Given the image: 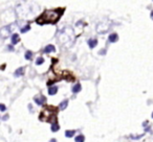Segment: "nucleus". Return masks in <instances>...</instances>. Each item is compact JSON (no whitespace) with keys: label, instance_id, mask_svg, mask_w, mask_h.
<instances>
[{"label":"nucleus","instance_id":"19","mask_svg":"<svg viewBox=\"0 0 153 142\" xmlns=\"http://www.w3.org/2000/svg\"><path fill=\"white\" fill-rule=\"evenodd\" d=\"M8 118H9V115H5V116L2 117V119H3V120H8Z\"/></svg>","mask_w":153,"mask_h":142},{"label":"nucleus","instance_id":"9","mask_svg":"<svg viewBox=\"0 0 153 142\" xmlns=\"http://www.w3.org/2000/svg\"><path fill=\"white\" fill-rule=\"evenodd\" d=\"M23 73H24V68L20 67L15 71V76H21V75H23Z\"/></svg>","mask_w":153,"mask_h":142},{"label":"nucleus","instance_id":"14","mask_svg":"<svg viewBox=\"0 0 153 142\" xmlns=\"http://www.w3.org/2000/svg\"><path fill=\"white\" fill-rule=\"evenodd\" d=\"M84 140H85V138H84L83 135H79V136L75 137V141H78V142H83Z\"/></svg>","mask_w":153,"mask_h":142},{"label":"nucleus","instance_id":"10","mask_svg":"<svg viewBox=\"0 0 153 142\" xmlns=\"http://www.w3.org/2000/svg\"><path fill=\"white\" fill-rule=\"evenodd\" d=\"M67 106H68V100L65 99V100H63V102L60 104V106H59V109H60V110H65Z\"/></svg>","mask_w":153,"mask_h":142},{"label":"nucleus","instance_id":"17","mask_svg":"<svg viewBox=\"0 0 153 142\" xmlns=\"http://www.w3.org/2000/svg\"><path fill=\"white\" fill-rule=\"evenodd\" d=\"M29 29H31V27H29V25H26L25 27H23L22 29H21V32L22 34H24V32H28Z\"/></svg>","mask_w":153,"mask_h":142},{"label":"nucleus","instance_id":"21","mask_svg":"<svg viewBox=\"0 0 153 142\" xmlns=\"http://www.w3.org/2000/svg\"><path fill=\"white\" fill-rule=\"evenodd\" d=\"M151 17L153 18V12H152V13H151Z\"/></svg>","mask_w":153,"mask_h":142},{"label":"nucleus","instance_id":"1","mask_svg":"<svg viewBox=\"0 0 153 142\" xmlns=\"http://www.w3.org/2000/svg\"><path fill=\"white\" fill-rule=\"evenodd\" d=\"M64 8H56V10H46L39 18H37L36 22L38 24H55L59 20L60 16L63 14Z\"/></svg>","mask_w":153,"mask_h":142},{"label":"nucleus","instance_id":"3","mask_svg":"<svg viewBox=\"0 0 153 142\" xmlns=\"http://www.w3.org/2000/svg\"><path fill=\"white\" fill-rule=\"evenodd\" d=\"M45 102H46L45 96H43V95H37V96H35V102H36L37 104H43Z\"/></svg>","mask_w":153,"mask_h":142},{"label":"nucleus","instance_id":"18","mask_svg":"<svg viewBox=\"0 0 153 142\" xmlns=\"http://www.w3.org/2000/svg\"><path fill=\"white\" fill-rule=\"evenodd\" d=\"M5 110H7V108H5V106L2 104H0V111H1V112H4Z\"/></svg>","mask_w":153,"mask_h":142},{"label":"nucleus","instance_id":"4","mask_svg":"<svg viewBox=\"0 0 153 142\" xmlns=\"http://www.w3.org/2000/svg\"><path fill=\"white\" fill-rule=\"evenodd\" d=\"M117 39H119V37H117L116 34H109V38H108V40H109L110 43H114V42H116Z\"/></svg>","mask_w":153,"mask_h":142},{"label":"nucleus","instance_id":"20","mask_svg":"<svg viewBox=\"0 0 153 142\" xmlns=\"http://www.w3.org/2000/svg\"><path fill=\"white\" fill-rule=\"evenodd\" d=\"M8 49H9V50H14L13 46H8Z\"/></svg>","mask_w":153,"mask_h":142},{"label":"nucleus","instance_id":"6","mask_svg":"<svg viewBox=\"0 0 153 142\" xmlns=\"http://www.w3.org/2000/svg\"><path fill=\"white\" fill-rule=\"evenodd\" d=\"M58 92V87L57 86H51L48 89V94L49 95H55V94Z\"/></svg>","mask_w":153,"mask_h":142},{"label":"nucleus","instance_id":"5","mask_svg":"<svg viewBox=\"0 0 153 142\" xmlns=\"http://www.w3.org/2000/svg\"><path fill=\"white\" fill-rule=\"evenodd\" d=\"M18 42H19V34H14L13 36H12V44L16 45Z\"/></svg>","mask_w":153,"mask_h":142},{"label":"nucleus","instance_id":"15","mask_svg":"<svg viewBox=\"0 0 153 142\" xmlns=\"http://www.w3.org/2000/svg\"><path fill=\"white\" fill-rule=\"evenodd\" d=\"M74 134H75L74 131H66L65 132V136H66V137H72Z\"/></svg>","mask_w":153,"mask_h":142},{"label":"nucleus","instance_id":"11","mask_svg":"<svg viewBox=\"0 0 153 142\" xmlns=\"http://www.w3.org/2000/svg\"><path fill=\"white\" fill-rule=\"evenodd\" d=\"M50 128H51L52 132H57V131H59V130H60V126H59V124L57 122H54V123H51Z\"/></svg>","mask_w":153,"mask_h":142},{"label":"nucleus","instance_id":"2","mask_svg":"<svg viewBox=\"0 0 153 142\" xmlns=\"http://www.w3.org/2000/svg\"><path fill=\"white\" fill-rule=\"evenodd\" d=\"M11 29H12V27H10V25L2 27L1 29H0V37H1L2 39L8 38L9 34H11Z\"/></svg>","mask_w":153,"mask_h":142},{"label":"nucleus","instance_id":"22","mask_svg":"<svg viewBox=\"0 0 153 142\" xmlns=\"http://www.w3.org/2000/svg\"><path fill=\"white\" fill-rule=\"evenodd\" d=\"M152 118H153V113H152Z\"/></svg>","mask_w":153,"mask_h":142},{"label":"nucleus","instance_id":"8","mask_svg":"<svg viewBox=\"0 0 153 142\" xmlns=\"http://www.w3.org/2000/svg\"><path fill=\"white\" fill-rule=\"evenodd\" d=\"M98 44V41L96 39H90L89 41H88V45H89L90 48H95V47L97 46Z\"/></svg>","mask_w":153,"mask_h":142},{"label":"nucleus","instance_id":"7","mask_svg":"<svg viewBox=\"0 0 153 142\" xmlns=\"http://www.w3.org/2000/svg\"><path fill=\"white\" fill-rule=\"evenodd\" d=\"M45 53H49V52H54V51H56V49H55V46H52V45H47L44 48V50H43Z\"/></svg>","mask_w":153,"mask_h":142},{"label":"nucleus","instance_id":"16","mask_svg":"<svg viewBox=\"0 0 153 142\" xmlns=\"http://www.w3.org/2000/svg\"><path fill=\"white\" fill-rule=\"evenodd\" d=\"M43 62H44V58H38L37 61H36V64L37 65H41V64H43Z\"/></svg>","mask_w":153,"mask_h":142},{"label":"nucleus","instance_id":"12","mask_svg":"<svg viewBox=\"0 0 153 142\" xmlns=\"http://www.w3.org/2000/svg\"><path fill=\"white\" fill-rule=\"evenodd\" d=\"M80 91H81V85L80 84H76V85H74L72 87V92L73 93H78Z\"/></svg>","mask_w":153,"mask_h":142},{"label":"nucleus","instance_id":"13","mask_svg":"<svg viewBox=\"0 0 153 142\" xmlns=\"http://www.w3.org/2000/svg\"><path fill=\"white\" fill-rule=\"evenodd\" d=\"M32 58H33V52L27 50L25 52V58H26V60H32Z\"/></svg>","mask_w":153,"mask_h":142}]
</instances>
